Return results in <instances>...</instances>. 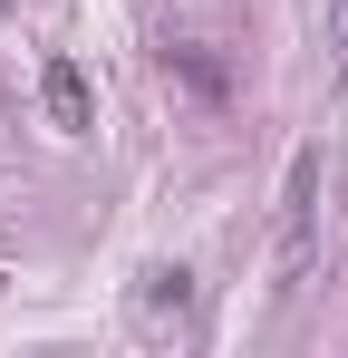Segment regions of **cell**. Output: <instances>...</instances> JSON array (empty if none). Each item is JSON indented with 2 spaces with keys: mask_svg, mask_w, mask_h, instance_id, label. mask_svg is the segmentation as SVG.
Segmentation results:
<instances>
[{
  "mask_svg": "<svg viewBox=\"0 0 348 358\" xmlns=\"http://www.w3.org/2000/svg\"><path fill=\"white\" fill-rule=\"evenodd\" d=\"M39 97H49V117L68 126V136H87V126H97V107H87V78H78V59H49V68H39Z\"/></svg>",
  "mask_w": 348,
  "mask_h": 358,
  "instance_id": "7a4b0ae2",
  "label": "cell"
},
{
  "mask_svg": "<svg viewBox=\"0 0 348 358\" xmlns=\"http://www.w3.org/2000/svg\"><path fill=\"white\" fill-rule=\"evenodd\" d=\"M174 68H184V78H194V87H203V97H223V68L203 59V49H174Z\"/></svg>",
  "mask_w": 348,
  "mask_h": 358,
  "instance_id": "277c9868",
  "label": "cell"
},
{
  "mask_svg": "<svg viewBox=\"0 0 348 358\" xmlns=\"http://www.w3.org/2000/svg\"><path fill=\"white\" fill-rule=\"evenodd\" d=\"M310 262H319V145H300L281 184V300L310 281Z\"/></svg>",
  "mask_w": 348,
  "mask_h": 358,
  "instance_id": "6da1fadb",
  "label": "cell"
},
{
  "mask_svg": "<svg viewBox=\"0 0 348 358\" xmlns=\"http://www.w3.org/2000/svg\"><path fill=\"white\" fill-rule=\"evenodd\" d=\"M329 39H339V68H348V0H329Z\"/></svg>",
  "mask_w": 348,
  "mask_h": 358,
  "instance_id": "5b68a950",
  "label": "cell"
},
{
  "mask_svg": "<svg viewBox=\"0 0 348 358\" xmlns=\"http://www.w3.org/2000/svg\"><path fill=\"white\" fill-rule=\"evenodd\" d=\"M184 300H194V271L184 262H155L145 271V310H184Z\"/></svg>",
  "mask_w": 348,
  "mask_h": 358,
  "instance_id": "3957f363",
  "label": "cell"
}]
</instances>
